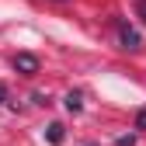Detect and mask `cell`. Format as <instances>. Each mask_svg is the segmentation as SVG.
Instances as JSON below:
<instances>
[{
	"instance_id": "obj_1",
	"label": "cell",
	"mask_w": 146,
	"mask_h": 146,
	"mask_svg": "<svg viewBox=\"0 0 146 146\" xmlns=\"http://www.w3.org/2000/svg\"><path fill=\"white\" fill-rule=\"evenodd\" d=\"M14 70L25 73V77H35V73H38V59H35L31 52H17L14 56Z\"/></svg>"
},
{
	"instance_id": "obj_2",
	"label": "cell",
	"mask_w": 146,
	"mask_h": 146,
	"mask_svg": "<svg viewBox=\"0 0 146 146\" xmlns=\"http://www.w3.org/2000/svg\"><path fill=\"white\" fill-rule=\"evenodd\" d=\"M118 38H122V45H125V49H139V45H143V42H139V31H136V28H129L125 21H118Z\"/></svg>"
},
{
	"instance_id": "obj_3",
	"label": "cell",
	"mask_w": 146,
	"mask_h": 146,
	"mask_svg": "<svg viewBox=\"0 0 146 146\" xmlns=\"http://www.w3.org/2000/svg\"><path fill=\"white\" fill-rule=\"evenodd\" d=\"M45 139H49L52 146H59V143L66 139V132H63V125H59V122H52V125H49V129H45Z\"/></svg>"
},
{
	"instance_id": "obj_4",
	"label": "cell",
	"mask_w": 146,
	"mask_h": 146,
	"mask_svg": "<svg viewBox=\"0 0 146 146\" xmlns=\"http://www.w3.org/2000/svg\"><path fill=\"white\" fill-rule=\"evenodd\" d=\"M80 108H84V94L80 90H70L66 94V111H80Z\"/></svg>"
},
{
	"instance_id": "obj_5",
	"label": "cell",
	"mask_w": 146,
	"mask_h": 146,
	"mask_svg": "<svg viewBox=\"0 0 146 146\" xmlns=\"http://www.w3.org/2000/svg\"><path fill=\"white\" fill-rule=\"evenodd\" d=\"M136 129L146 132V108H143V111H136Z\"/></svg>"
},
{
	"instance_id": "obj_6",
	"label": "cell",
	"mask_w": 146,
	"mask_h": 146,
	"mask_svg": "<svg viewBox=\"0 0 146 146\" xmlns=\"http://www.w3.org/2000/svg\"><path fill=\"white\" fill-rule=\"evenodd\" d=\"M115 146H136V136H122V139H118Z\"/></svg>"
},
{
	"instance_id": "obj_7",
	"label": "cell",
	"mask_w": 146,
	"mask_h": 146,
	"mask_svg": "<svg viewBox=\"0 0 146 146\" xmlns=\"http://www.w3.org/2000/svg\"><path fill=\"white\" fill-rule=\"evenodd\" d=\"M136 11H139V17H143V21H146V0H139V4H136Z\"/></svg>"
},
{
	"instance_id": "obj_8",
	"label": "cell",
	"mask_w": 146,
	"mask_h": 146,
	"mask_svg": "<svg viewBox=\"0 0 146 146\" xmlns=\"http://www.w3.org/2000/svg\"><path fill=\"white\" fill-rule=\"evenodd\" d=\"M4 101H7V87L0 84V104H4Z\"/></svg>"
},
{
	"instance_id": "obj_9",
	"label": "cell",
	"mask_w": 146,
	"mask_h": 146,
	"mask_svg": "<svg viewBox=\"0 0 146 146\" xmlns=\"http://www.w3.org/2000/svg\"><path fill=\"white\" fill-rule=\"evenodd\" d=\"M59 4H63V0H59Z\"/></svg>"
}]
</instances>
